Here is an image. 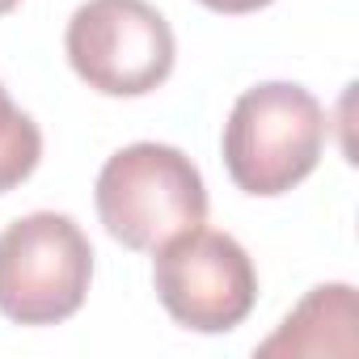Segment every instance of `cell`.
Segmentation results:
<instances>
[{
  "label": "cell",
  "instance_id": "52a82bcc",
  "mask_svg": "<svg viewBox=\"0 0 359 359\" xmlns=\"http://www.w3.org/2000/svg\"><path fill=\"white\" fill-rule=\"evenodd\" d=\"M43 161V131L39 123L18 110L0 85V195H9L13 187H22L26 177L39 169Z\"/></svg>",
  "mask_w": 359,
  "mask_h": 359
},
{
  "label": "cell",
  "instance_id": "9c48e42d",
  "mask_svg": "<svg viewBox=\"0 0 359 359\" xmlns=\"http://www.w3.org/2000/svg\"><path fill=\"white\" fill-rule=\"evenodd\" d=\"M18 5H22V0H0V18H5V13H13Z\"/></svg>",
  "mask_w": 359,
  "mask_h": 359
},
{
  "label": "cell",
  "instance_id": "3957f363",
  "mask_svg": "<svg viewBox=\"0 0 359 359\" xmlns=\"http://www.w3.org/2000/svg\"><path fill=\"white\" fill-rule=\"evenodd\" d=\"M93 245L64 212H30L0 233V313L18 325H60L81 313Z\"/></svg>",
  "mask_w": 359,
  "mask_h": 359
},
{
  "label": "cell",
  "instance_id": "7a4b0ae2",
  "mask_svg": "<svg viewBox=\"0 0 359 359\" xmlns=\"http://www.w3.org/2000/svg\"><path fill=\"white\" fill-rule=\"evenodd\" d=\"M325 135V110L304 85L266 81L233 102L224 123V169L237 191L275 199L317 169Z\"/></svg>",
  "mask_w": 359,
  "mask_h": 359
},
{
  "label": "cell",
  "instance_id": "277c9868",
  "mask_svg": "<svg viewBox=\"0 0 359 359\" xmlns=\"http://www.w3.org/2000/svg\"><path fill=\"white\" fill-rule=\"evenodd\" d=\"M64 51L72 72L106 97H144L173 72V30L148 0H85Z\"/></svg>",
  "mask_w": 359,
  "mask_h": 359
},
{
  "label": "cell",
  "instance_id": "6da1fadb",
  "mask_svg": "<svg viewBox=\"0 0 359 359\" xmlns=\"http://www.w3.org/2000/svg\"><path fill=\"white\" fill-rule=\"evenodd\" d=\"M97 216L106 233L140 254H156L208 220V187L199 165L173 144H127L97 173Z\"/></svg>",
  "mask_w": 359,
  "mask_h": 359
},
{
  "label": "cell",
  "instance_id": "8992f818",
  "mask_svg": "<svg viewBox=\"0 0 359 359\" xmlns=\"http://www.w3.org/2000/svg\"><path fill=\"white\" fill-rule=\"evenodd\" d=\"M355 351V287L321 283L313 287L283 325L258 346V355H351Z\"/></svg>",
  "mask_w": 359,
  "mask_h": 359
},
{
  "label": "cell",
  "instance_id": "5b68a950",
  "mask_svg": "<svg viewBox=\"0 0 359 359\" xmlns=\"http://www.w3.org/2000/svg\"><path fill=\"white\" fill-rule=\"evenodd\" d=\"M156 300L195 334H229L258 304V271L245 245L216 229H191L156 250Z\"/></svg>",
  "mask_w": 359,
  "mask_h": 359
},
{
  "label": "cell",
  "instance_id": "ba28073f",
  "mask_svg": "<svg viewBox=\"0 0 359 359\" xmlns=\"http://www.w3.org/2000/svg\"><path fill=\"white\" fill-rule=\"evenodd\" d=\"M203 9H212V13H258V9H266V5H275V0H199Z\"/></svg>",
  "mask_w": 359,
  "mask_h": 359
}]
</instances>
